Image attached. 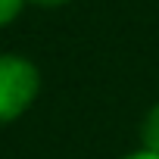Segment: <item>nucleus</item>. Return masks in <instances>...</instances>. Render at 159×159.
Instances as JSON below:
<instances>
[{"instance_id":"1","label":"nucleus","mask_w":159,"mask_h":159,"mask_svg":"<svg viewBox=\"0 0 159 159\" xmlns=\"http://www.w3.org/2000/svg\"><path fill=\"white\" fill-rule=\"evenodd\" d=\"M41 91V72L19 53H0V122H16Z\"/></svg>"},{"instance_id":"4","label":"nucleus","mask_w":159,"mask_h":159,"mask_svg":"<svg viewBox=\"0 0 159 159\" xmlns=\"http://www.w3.org/2000/svg\"><path fill=\"white\" fill-rule=\"evenodd\" d=\"M122 159H159V153H153V150L140 147V150H134V153H128V156H122Z\"/></svg>"},{"instance_id":"3","label":"nucleus","mask_w":159,"mask_h":159,"mask_svg":"<svg viewBox=\"0 0 159 159\" xmlns=\"http://www.w3.org/2000/svg\"><path fill=\"white\" fill-rule=\"evenodd\" d=\"M22 7H25V0H0V28L10 25L22 13Z\"/></svg>"},{"instance_id":"5","label":"nucleus","mask_w":159,"mask_h":159,"mask_svg":"<svg viewBox=\"0 0 159 159\" xmlns=\"http://www.w3.org/2000/svg\"><path fill=\"white\" fill-rule=\"evenodd\" d=\"M31 3H34V7H47V10H50V7H62V3H69V0H31Z\"/></svg>"},{"instance_id":"2","label":"nucleus","mask_w":159,"mask_h":159,"mask_svg":"<svg viewBox=\"0 0 159 159\" xmlns=\"http://www.w3.org/2000/svg\"><path fill=\"white\" fill-rule=\"evenodd\" d=\"M140 147L159 153V103L147 109L143 122H140Z\"/></svg>"}]
</instances>
